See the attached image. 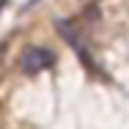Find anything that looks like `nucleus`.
<instances>
[{"mask_svg": "<svg viewBox=\"0 0 129 129\" xmlns=\"http://www.w3.org/2000/svg\"><path fill=\"white\" fill-rule=\"evenodd\" d=\"M53 63H56V56L43 46H30L20 56V69H23V74H30V76L43 69H51Z\"/></svg>", "mask_w": 129, "mask_h": 129, "instance_id": "f257e3e1", "label": "nucleus"}, {"mask_svg": "<svg viewBox=\"0 0 129 129\" xmlns=\"http://www.w3.org/2000/svg\"><path fill=\"white\" fill-rule=\"evenodd\" d=\"M58 30H61V36L66 38L71 46H79V30H76V25L71 23V20H58Z\"/></svg>", "mask_w": 129, "mask_h": 129, "instance_id": "f03ea898", "label": "nucleus"}, {"mask_svg": "<svg viewBox=\"0 0 129 129\" xmlns=\"http://www.w3.org/2000/svg\"><path fill=\"white\" fill-rule=\"evenodd\" d=\"M8 5V0H0V8H5Z\"/></svg>", "mask_w": 129, "mask_h": 129, "instance_id": "7ed1b4c3", "label": "nucleus"}, {"mask_svg": "<svg viewBox=\"0 0 129 129\" xmlns=\"http://www.w3.org/2000/svg\"><path fill=\"white\" fill-rule=\"evenodd\" d=\"M0 76H3V63H0Z\"/></svg>", "mask_w": 129, "mask_h": 129, "instance_id": "20e7f679", "label": "nucleus"}]
</instances>
